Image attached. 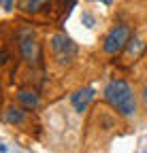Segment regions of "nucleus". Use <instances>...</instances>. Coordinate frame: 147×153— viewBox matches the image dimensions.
Returning <instances> with one entry per match:
<instances>
[{
	"label": "nucleus",
	"instance_id": "obj_1",
	"mask_svg": "<svg viewBox=\"0 0 147 153\" xmlns=\"http://www.w3.org/2000/svg\"><path fill=\"white\" fill-rule=\"evenodd\" d=\"M104 102L111 106L122 119H132L137 115L139 102L134 87L126 79H111L104 87Z\"/></svg>",
	"mask_w": 147,
	"mask_h": 153
},
{
	"label": "nucleus",
	"instance_id": "obj_2",
	"mask_svg": "<svg viewBox=\"0 0 147 153\" xmlns=\"http://www.w3.org/2000/svg\"><path fill=\"white\" fill-rule=\"evenodd\" d=\"M77 53H79V47L72 43L66 34L58 32V34H53L49 38V57L56 66H60V68L70 66L72 60L77 57Z\"/></svg>",
	"mask_w": 147,
	"mask_h": 153
},
{
	"label": "nucleus",
	"instance_id": "obj_3",
	"mask_svg": "<svg viewBox=\"0 0 147 153\" xmlns=\"http://www.w3.org/2000/svg\"><path fill=\"white\" fill-rule=\"evenodd\" d=\"M130 28H128L126 24H119L115 28H111L107 32L104 36V41H102V53L104 55H117L124 51V47L128 45V41H130Z\"/></svg>",
	"mask_w": 147,
	"mask_h": 153
},
{
	"label": "nucleus",
	"instance_id": "obj_4",
	"mask_svg": "<svg viewBox=\"0 0 147 153\" xmlns=\"http://www.w3.org/2000/svg\"><path fill=\"white\" fill-rule=\"evenodd\" d=\"M17 47H19V55L28 64H36V62H39V57H41L39 41H36V34L30 28H26V30H22L19 34H17Z\"/></svg>",
	"mask_w": 147,
	"mask_h": 153
},
{
	"label": "nucleus",
	"instance_id": "obj_5",
	"mask_svg": "<svg viewBox=\"0 0 147 153\" xmlns=\"http://www.w3.org/2000/svg\"><path fill=\"white\" fill-rule=\"evenodd\" d=\"M2 121L9 126H24L28 121V108H24L22 104H9L2 111Z\"/></svg>",
	"mask_w": 147,
	"mask_h": 153
},
{
	"label": "nucleus",
	"instance_id": "obj_6",
	"mask_svg": "<svg viewBox=\"0 0 147 153\" xmlns=\"http://www.w3.org/2000/svg\"><path fill=\"white\" fill-rule=\"evenodd\" d=\"M92 98H94V89H92V87H83V89H79V91H75L70 96V104L75 106L77 113H83Z\"/></svg>",
	"mask_w": 147,
	"mask_h": 153
},
{
	"label": "nucleus",
	"instance_id": "obj_7",
	"mask_svg": "<svg viewBox=\"0 0 147 153\" xmlns=\"http://www.w3.org/2000/svg\"><path fill=\"white\" fill-rule=\"evenodd\" d=\"M17 102H19L24 108H28V111H34V108L41 106V96L34 89H19L17 91Z\"/></svg>",
	"mask_w": 147,
	"mask_h": 153
},
{
	"label": "nucleus",
	"instance_id": "obj_8",
	"mask_svg": "<svg viewBox=\"0 0 147 153\" xmlns=\"http://www.w3.org/2000/svg\"><path fill=\"white\" fill-rule=\"evenodd\" d=\"M145 49V41L139 36H130V41H128V45L124 47V57H126V62H132L137 60V57H141Z\"/></svg>",
	"mask_w": 147,
	"mask_h": 153
},
{
	"label": "nucleus",
	"instance_id": "obj_9",
	"mask_svg": "<svg viewBox=\"0 0 147 153\" xmlns=\"http://www.w3.org/2000/svg\"><path fill=\"white\" fill-rule=\"evenodd\" d=\"M141 102H143V111H145V115H147V79H145L143 85H141Z\"/></svg>",
	"mask_w": 147,
	"mask_h": 153
},
{
	"label": "nucleus",
	"instance_id": "obj_10",
	"mask_svg": "<svg viewBox=\"0 0 147 153\" xmlns=\"http://www.w3.org/2000/svg\"><path fill=\"white\" fill-rule=\"evenodd\" d=\"M7 62H9V51L2 49V51H0V64H7Z\"/></svg>",
	"mask_w": 147,
	"mask_h": 153
},
{
	"label": "nucleus",
	"instance_id": "obj_11",
	"mask_svg": "<svg viewBox=\"0 0 147 153\" xmlns=\"http://www.w3.org/2000/svg\"><path fill=\"white\" fill-rule=\"evenodd\" d=\"M2 4L7 7V11H11V9H13V2H11V0H2Z\"/></svg>",
	"mask_w": 147,
	"mask_h": 153
},
{
	"label": "nucleus",
	"instance_id": "obj_12",
	"mask_svg": "<svg viewBox=\"0 0 147 153\" xmlns=\"http://www.w3.org/2000/svg\"><path fill=\"white\" fill-rule=\"evenodd\" d=\"M102 2H104V4H111V2H113V0H102Z\"/></svg>",
	"mask_w": 147,
	"mask_h": 153
}]
</instances>
